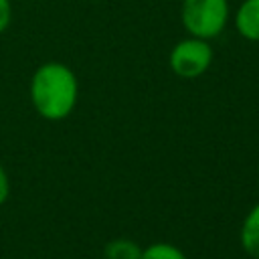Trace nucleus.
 Instances as JSON below:
<instances>
[{"label": "nucleus", "instance_id": "nucleus-1", "mask_svg": "<svg viewBox=\"0 0 259 259\" xmlns=\"http://www.w3.org/2000/svg\"><path fill=\"white\" fill-rule=\"evenodd\" d=\"M32 109L47 121L67 119L79 101V79L75 71L61 61H47L32 71L28 83Z\"/></svg>", "mask_w": 259, "mask_h": 259}, {"label": "nucleus", "instance_id": "nucleus-2", "mask_svg": "<svg viewBox=\"0 0 259 259\" xmlns=\"http://www.w3.org/2000/svg\"><path fill=\"white\" fill-rule=\"evenodd\" d=\"M180 20L188 36L212 40L229 26L231 4L229 0H182Z\"/></svg>", "mask_w": 259, "mask_h": 259}, {"label": "nucleus", "instance_id": "nucleus-3", "mask_svg": "<svg viewBox=\"0 0 259 259\" xmlns=\"http://www.w3.org/2000/svg\"><path fill=\"white\" fill-rule=\"evenodd\" d=\"M212 59L214 51L210 40L184 36L170 49L168 65L170 71L180 79H198L210 69Z\"/></svg>", "mask_w": 259, "mask_h": 259}, {"label": "nucleus", "instance_id": "nucleus-4", "mask_svg": "<svg viewBox=\"0 0 259 259\" xmlns=\"http://www.w3.org/2000/svg\"><path fill=\"white\" fill-rule=\"evenodd\" d=\"M237 32L251 42H259V0H243L235 10Z\"/></svg>", "mask_w": 259, "mask_h": 259}, {"label": "nucleus", "instance_id": "nucleus-5", "mask_svg": "<svg viewBox=\"0 0 259 259\" xmlns=\"http://www.w3.org/2000/svg\"><path fill=\"white\" fill-rule=\"evenodd\" d=\"M239 243L245 255H249L251 259H259V202H255L243 217L239 229Z\"/></svg>", "mask_w": 259, "mask_h": 259}, {"label": "nucleus", "instance_id": "nucleus-6", "mask_svg": "<svg viewBox=\"0 0 259 259\" xmlns=\"http://www.w3.org/2000/svg\"><path fill=\"white\" fill-rule=\"evenodd\" d=\"M142 245L130 237H115L109 239L103 247V259H140Z\"/></svg>", "mask_w": 259, "mask_h": 259}, {"label": "nucleus", "instance_id": "nucleus-7", "mask_svg": "<svg viewBox=\"0 0 259 259\" xmlns=\"http://www.w3.org/2000/svg\"><path fill=\"white\" fill-rule=\"evenodd\" d=\"M140 259H188V257L178 245L168 241H156L142 249Z\"/></svg>", "mask_w": 259, "mask_h": 259}, {"label": "nucleus", "instance_id": "nucleus-8", "mask_svg": "<svg viewBox=\"0 0 259 259\" xmlns=\"http://www.w3.org/2000/svg\"><path fill=\"white\" fill-rule=\"evenodd\" d=\"M10 22H12V2L0 0V34L8 30Z\"/></svg>", "mask_w": 259, "mask_h": 259}, {"label": "nucleus", "instance_id": "nucleus-9", "mask_svg": "<svg viewBox=\"0 0 259 259\" xmlns=\"http://www.w3.org/2000/svg\"><path fill=\"white\" fill-rule=\"evenodd\" d=\"M8 196H10V178H8L4 164L0 162V206L8 200Z\"/></svg>", "mask_w": 259, "mask_h": 259}]
</instances>
